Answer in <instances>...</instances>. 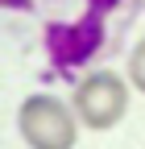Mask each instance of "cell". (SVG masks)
Instances as JSON below:
<instances>
[{"instance_id": "6da1fadb", "label": "cell", "mask_w": 145, "mask_h": 149, "mask_svg": "<svg viewBox=\"0 0 145 149\" xmlns=\"http://www.w3.org/2000/svg\"><path fill=\"white\" fill-rule=\"evenodd\" d=\"M17 128L29 149H75L79 141V116L50 91H33L17 108Z\"/></svg>"}, {"instance_id": "7a4b0ae2", "label": "cell", "mask_w": 145, "mask_h": 149, "mask_svg": "<svg viewBox=\"0 0 145 149\" xmlns=\"http://www.w3.org/2000/svg\"><path fill=\"white\" fill-rule=\"evenodd\" d=\"M129 91L133 83L124 79L116 70H91L83 74L75 83V95H70V108H75V116L83 128H91V133H108V128H116L124 120V112H129Z\"/></svg>"}, {"instance_id": "3957f363", "label": "cell", "mask_w": 145, "mask_h": 149, "mask_svg": "<svg viewBox=\"0 0 145 149\" xmlns=\"http://www.w3.org/2000/svg\"><path fill=\"white\" fill-rule=\"evenodd\" d=\"M50 46H54V58H58L62 66L83 62L87 54L100 50V17H87L83 25H58V29H50Z\"/></svg>"}, {"instance_id": "277c9868", "label": "cell", "mask_w": 145, "mask_h": 149, "mask_svg": "<svg viewBox=\"0 0 145 149\" xmlns=\"http://www.w3.org/2000/svg\"><path fill=\"white\" fill-rule=\"evenodd\" d=\"M129 83H133V91L145 95V37L129 50Z\"/></svg>"}, {"instance_id": "5b68a950", "label": "cell", "mask_w": 145, "mask_h": 149, "mask_svg": "<svg viewBox=\"0 0 145 149\" xmlns=\"http://www.w3.org/2000/svg\"><path fill=\"white\" fill-rule=\"evenodd\" d=\"M120 4V0H91V17H100V13H112Z\"/></svg>"}]
</instances>
